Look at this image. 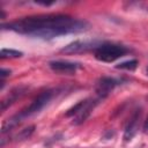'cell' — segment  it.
<instances>
[{
	"label": "cell",
	"mask_w": 148,
	"mask_h": 148,
	"mask_svg": "<svg viewBox=\"0 0 148 148\" xmlns=\"http://www.w3.org/2000/svg\"><path fill=\"white\" fill-rule=\"evenodd\" d=\"M89 27V23L84 20H77L62 14L28 16L2 24L3 29L43 39H51L67 34L83 32L88 30Z\"/></svg>",
	"instance_id": "obj_1"
},
{
	"label": "cell",
	"mask_w": 148,
	"mask_h": 148,
	"mask_svg": "<svg viewBox=\"0 0 148 148\" xmlns=\"http://www.w3.org/2000/svg\"><path fill=\"white\" fill-rule=\"evenodd\" d=\"M130 50L120 44H112V43H103L99 47L95 50V58L103 62H112L121 57H124L126 53H128Z\"/></svg>",
	"instance_id": "obj_2"
},
{
	"label": "cell",
	"mask_w": 148,
	"mask_h": 148,
	"mask_svg": "<svg viewBox=\"0 0 148 148\" xmlns=\"http://www.w3.org/2000/svg\"><path fill=\"white\" fill-rule=\"evenodd\" d=\"M53 95H54V90H52V89H47V90L40 92L37 97L34 98V101L25 109H23L21 112H18L20 116L24 119V118H27L29 116H32L35 113H38L40 110H43L50 103V101L52 99Z\"/></svg>",
	"instance_id": "obj_3"
},
{
	"label": "cell",
	"mask_w": 148,
	"mask_h": 148,
	"mask_svg": "<svg viewBox=\"0 0 148 148\" xmlns=\"http://www.w3.org/2000/svg\"><path fill=\"white\" fill-rule=\"evenodd\" d=\"M103 43H99L97 40H75V42L66 45L65 47H62L61 52L68 53V54L82 53V52H87V51H90V50H96Z\"/></svg>",
	"instance_id": "obj_4"
},
{
	"label": "cell",
	"mask_w": 148,
	"mask_h": 148,
	"mask_svg": "<svg viewBox=\"0 0 148 148\" xmlns=\"http://www.w3.org/2000/svg\"><path fill=\"white\" fill-rule=\"evenodd\" d=\"M121 80L119 79H114V77H109V76H104L101 77L96 86H95V90H96V95L99 99L105 98L118 84H120Z\"/></svg>",
	"instance_id": "obj_5"
},
{
	"label": "cell",
	"mask_w": 148,
	"mask_h": 148,
	"mask_svg": "<svg viewBox=\"0 0 148 148\" xmlns=\"http://www.w3.org/2000/svg\"><path fill=\"white\" fill-rule=\"evenodd\" d=\"M49 67L56 73L72 75L80 68V65L76 62H71V61H65V60H54V61L49 62Z\"/></svg>",
	"instance_id": "obj_6"
},
{
	"label": "cell",
	"mask_w": 148,
	"mask_h": 148,
	"mask_svg": "<svg viewBox=\"0 0 148 148\" xmlns=\"http://www.w3.org/2000/svg\"><path fill=\"white\" fill-rule=\"evenodd\" d=\"M140 118H141V111L140 110H135L134 113L128 119L126 126H125V131H124V135H123V139H124L125 142L131 141L135 136V134H136V132L139 130Z\"/></svg>",
	"instance_id": "obj_7"
},
{
	"label": "cell",
	"mask_w": 148,
	"mask_h": 148,
	"mask_svg": "<svg viewBox=\"0 0 148 148\" xmlns=\"http://www.w3.org/2000/svg\"><path fill=\"white\" fill-rule=\"evenodd\" d=\"M99 101H102V99H99L98 97L95 98V99L89 98L87 105H86V106H84V108H83L76 116L73 117V124H75V125H80V124H82L83 121H86V119L90 116V113L92 112L94 108L99 103Z\"/></svg>",
	"instance_id": "obj_8"
},
{
	"label": "cell",
	"mask_w": 148,
	"mask_h": 148,
	"mask_svg": "<svg viewBox=\"0 0 148 148\" xmlns=\"http://www.w3.org/2000/svg\"><path fill=\"white\" fill-rule=\"evenodd\" d=\"M27 87H24V86H20V87H16V88H14L10 92H9V95L6 97V98H3L2 101H1V110L2 111H5L7 108H9L13 103H15L18 98H21L24 94H25V91H27Z\"/></svg>",
	"instance_id": "obj_9"
},
{
	"label": "cell",
	"mask_w": 148,
	"mask_h": 148,
	"mask_svg": "<svg viewBox=\"0 0 148 148\" xmlns=\"http://www.w3.org/2000/svg\"><path fill=\"white\" fill-rule=\"evenodd\" d=\"M35 132V126L31 125V126H28L23 130H21L15 136H14V140L15 141H22V140H25L28 138H30L32 135V133Z\"/></svg>",
	"instance_id": "obj_10"
},
{
	"label": "cell",
	"mask_w": 148,
	"mask_h": 148,
	"mask_svg": "<svg viewBox=\"0 0 148 148\" xmlns=\"http://www.w3.org/2000/svg\"><path fill=\"white\" fill-rule=\"evenodd\" d=\"M88 101H89V98H87V99H83V101H80L79 103H76L74 106H72L69 110H67V112H66V117H74V116H76L86 105H87V103H88Z\"/></svg>",
	"instance_id": "obj_11"
},
{
	"label": "cell",
	"mask_w": 148,
	"mask_h": 148,
	"mask_svg": "<svg viewBox=\"0 0 148 148\" xmlns=\"http://www.w3.org/2000/svg\"><path fill=\"white\" fill-rule=\"evenodd\" d=\"M138 60L136 59H131L127 61H123L118 65H116V68L118 69H126V71H134L138 67Z\"/></svg>",
	"instance_id": "obj_12"
},
{
	"label": "cell",
	"mask_w": 148,
	"mask_h": 148,
	"mask_svg": "<svg viewBox=\"0 0 148 148\" xmlns=\"http://www.w3.org/2000/svg\"><path fill=\"white\" fill-rule=\"evenodd\" d=\"M22 52L16 51V50H12V49H2L0 52L1 58H18L22 57Z\"/></svg>",
	"instance_id": "obj_13"
},
{
	"label": "cell",
	"mask_w": 148,
	"mask_h": 148,
	"mask_svg": "<svg viewBox=\"0 0 148 148\" xmlns=\"http://www.w3.org/2000/svg\"><path fill=\"white\" fill-rule=\"evenodd\" d=\"M8 75H10V71L9 69H6V68H1V72H0V76H1V79L3 80L6 76H8Z\"/></svg>",
	"instance_id": "obj_14"
},
{
	"label": "cell",
	"mask_w": 148,
	"mask_h": 148,
	"mask_svg": "<svg viewBox=\"0 0 148 148\" xmlns=\"http://www.w3.org/2000/svg\"><path fill=\"white\" fill-rule=\"evenodd\" d=\"M142 131H143V133L148 134V117H147V119H146V120H145V123H143V127H142Z\"/></svg>",
	"instance_id": "obj_15"
},
{
	"label": "cell",
	"mask_w": 148,
	"mask_h": 148,
	"mask_svg": "<svg viewBox=\"0 0 148 148\" xmlns=\"http://www.w3.org/2000/svg\"><path fill=\"white\" fill-rule=\"evenodd\" d=\"M146 73H147V75H148V67H147V69H146Z\"/></svg>",
	"instance_id": "obj_16"
}]
</instances>
